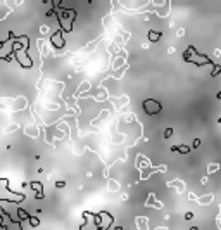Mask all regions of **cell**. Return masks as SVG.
Wrapping results in <instances>:
<instances>
[{
	"label": "cell",
	"instance_id": "1",
	"mask_svg": "<svg viewBox=\"0 0 221 230\" xmlns=\"http://www.w3.org/2000/svg\"><path fill=\"white\" fill-rule=\"evenodd\" d=\"M185 61L187 63H194L195 66H204V64H212L211 61H209L206 55H202V54H199L197 52V49H195L194 45H190L188 49H187V52H185Z\"/></svg>",
	"mask_w": 221,
	"mask_h": 230
},
{
	"label": "cell",
	"instance_id": "2",
	"mask_svg": "<svg viewBox=\"0 0 221 230\" xmlns=\"http://www.w3.org/2000/svg\"><path fill=\"white\" fill-rule=\"evenodd\" d=\"M143 111L147 113V114H159L161 111H162V106H161V102H157V101H154V99H147L145 102H143Z\"/></svg>",
	"mask_w": 221,
	"mask_h": 230
},
{
	"label": "cell",
	"instance_id": "3",
	"mask_svg": "<svg viewBox=\"0 0 221 230\" xmlns=\"http://www.w3.org/2000/svg\"><path fill=\"white\" fill-rule=\"evenodd\" d=\"M50 42L54 43V47L55 49H62L66 45V42H64V38H62V31L59 29V31H55L52 37H50Z\"/></svg>",
	"mask_w": 221,
	"mask_h": 230
},
{
	"label": "cell",
	"instance_id": "4",
	"mask_svg": "<svg viewBox=\"0 0 221 230\" xmlns=\"http://www.w3.org/2000/svg\"><path fill=\"white\" fill-rule=\"evenodd\" d=\"M145 206H156V208H162V204L156 201V196H154V194H150V196H149V199H147Z\"/></svg>",
	"mask_w": 221,
	"mask_h": 230
},
{
	"label": "cell",
	"instance_id": "5",
	"mask_svg": "<svg viewBox=\"0 0 221 230\" xmlns=\"http://www.w3.org/2000/svg\"><path fill=\"white\" fill-rule=\"evenodd\" d=\"M159 38H161V33H159V31H149V40H150V42H157Z\"/></svg>",
	"mask_w": 221,
	"mask_h": 230
},
{
	"label": "cell",
	"instance_id": "6",
	"mask_svg": "<svg viewBox=\"0 0 221 230\" xmlns=\"http://www.w3.org/2000/svg\"><path fill=\"white\" fill-rule=\"evenodd\" d=\"M17 215H19V218H21V220H29V218H31L26 211H24V209H21V208L17 209Z\"/></svg>",
	"mask_w": 221,
	"mask_h": 230
},
{
	"label": "cell",
	"instance_id": "7",
	"mask_svg": "<svg viewBox=\"0 0 221 230\" xmlns=\"http://www.w3.org/2000/svg\"><path fill=\"white\" fill-rule=\"evenodd\" d=\"M29 185H31V189H33V190H36V194H38V192H41V189H43V187H41V183H38V182H31Z\"/></svg>",
	"mask_w": 221,
	"mask_h": 230
},
{
	"label": "cell",
	"instance_id": "8",
	"mask_svg": "<svg viewBox=\"0 0 221 230\" xmlns=\"http://www.w3.org/2000/svg\"><path fill=\"white\" fill-rule=\"evenodd\" d=\"M178 151H180L182 154H188V152H190V147L183 144V145H178Z\"/></svg>",
	"mask_w": 221,
	"mask_h": 230
},
{
	"label": "cell",
	"instance_id": "9",
	"mask_svg": "<svg viewBox=\"0 0 221 230\" xmlns=\"http://www.w3.org/2000/svg\"><path fill=\"white\" fill-rule=\"evenodd\" d=\"M218 73H221V66H218V64H216V66H214V69H212V73H211V76H216Z\"/></svg>",
	"mask_w": 221,
	"mask_h": 230
},
{
	"label": "cell",
	"instance_id": "10",
	"mask_svg": "<svg viewBox=\"0 0 221 230\" xmlns=\"http://www.w3.org/2000/svg\"><path fill=\"white\" fill-rule=\"evenodd\" d=\"M29 223H31V227H38L40 220L38 218H29Z\"/></svg>",
	"mask_w": 221,
	"mask_h": 230
},
{
	"label": "cell",
	"instance_id": "11",
	"mask_svg": "<svg viewBox=\"0 0 221 230\" xmlns=\"http://www.w3.org/2000/svg\"><path fill=\"white\" fill-rule=\"evenodd\" d=\"M173 135V128H168V130H164V139H169Z\"/></svg>",
	"mask_w": 221,
	"mask_h": 230
},
{
	"label": "cell",
	"instance_id": "12",
	"mask_svg": "<svg viewBox=\"0 0 221 230\" xmlns=\"http://www.w3.org/2000/svg\"><path fill=\"white\" fill-rule=\"evenodd\" d=\"M199 145H200V139H195V140L192 142V147H194V149H197Z\"/></svg>",
	"mask_w": 221,
	"mask_h": 230
},
{
	"label": "cell",
	"instance_id": "13",
	"mask_svg": "<svg viewBox=\"0 0 221 230\" xmlns=\"http://www.w3.org/2000/svg\"><path fill=\"white\" fill-rule=\"evenodd\" d=\"M192 218H194V213H192V211H187V213H185V220H192Z\"/></svg>",
	"mask_w": 221,
	"mask_h": 230
},
{
	"label": "cell",
	"instance_id": "14",
	"mask_svg": "<svg viewBox=\"0 0 221 230\" xmlns=\"http://www.w3.org/2000/svg\"><path fill=\"white\" fill-rule=\"evenodd\" d=\"M216 170H218V166H216V165H212V166L209 168V173H212V171H216Z\"/></svg>",
	"mask_w": 221,
	"mask_h": 230
},
{
	"label": "cell",
	"instance_id": "15",
	"mask_svg": "<svg viewBox=\"0 0 221 230\" xmlns=\"http://www.w3.org/2000/svg\"><path fill=\"white\" fill-rule=\"evenodd\" d=\"M55 185H57V187H59V189H62V187H64L66 183H64V182H57V183H55Z\"/></svg>",
	"mask_w": 221,
	"mask_h": 230
},
{
	"label": "cell",
	"instance_id": "16",
	"mask_svg": "<svg viewBox=\"0 0 221 230\" xmlns=\"http://www.w3.org/2000/svg\"><path fill=\"white\" fill-rule=\"evenodd\" d=\"M216 97H218V99H221V90L218 92V95H216Z\"/></svg>",
	"mask_w": 221,
	"mask_h": 230
},
{
	"label": "cell",
	"instance_id": "17",
	"mask_svg": "<svg viewBox=\"0 0 221 230\" xmlns=\"http://www.w3.org/2000/svg\"><path fill=\"white\" fill-rule=\"evenodd\" d=\"M114 230H124V229H123V227H116Z\"/></svg>",
	"mask_w": 221,
	"mask_h": 230
},
{
	"label": "cell",
	"instance_id": "18",
	"mask_svg": "<svg viewBox=\"0 0 221 230\" xmlns=\"http://www.w3.org/2000/svg\"><path fill=\"white\" fill-rule=\"evenodd\" d=\"M190 230H199V227H192V229H190Z\"/></svg>",
	"mask_w": 221,
	"mask_h": 230
},
{
	"label": "cell",
	"instance_id": "19",
	"mask_svg": "<svg viewBox=\"0 0 221 230\" xmlns=\"http://www.w3.org/2000/svg\"><path fill=\"white\" fill-rule=\"evenodd\" d=\"M218 123H220V125H221V118H220V119H218Z\"/></svg>",
	"mask_w": 221,
	"mask_h": 230
}]
</instances>
